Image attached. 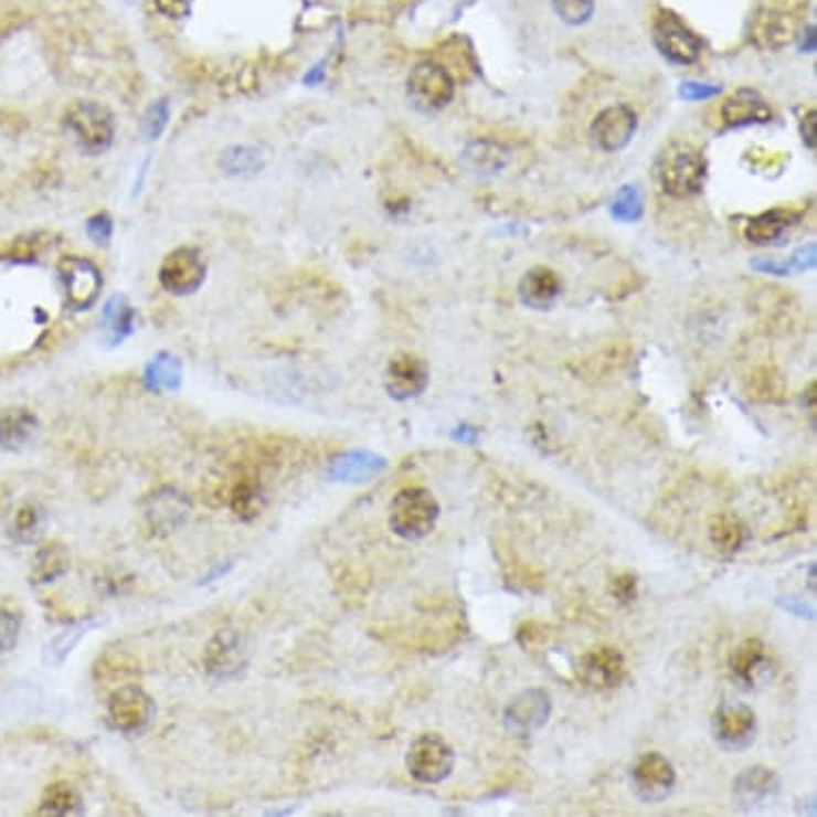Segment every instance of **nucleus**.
<instances>
[{
  "mask_svg": "<svg viewBox=\"0 0 817 817\" xmlns=\"http://www.w3.org/2000/svg\"><path fill=\"white\" fill-rule=\"evenodd\" d=\"M816 109H809V112L800 118V136H803V141H805L811 150H816Z\"/></svg>",
  "mask_w": 817,
  "mask_h": 817,
  "instance_id": "nucleus-40",
  "label": "nucleus"
},
{
  "mask_svg": "<svg viewBox=\"0 0 817 817\" xmlns=\"http://www.w3.org/2000/svg\"><path fill=\"white\" fill-rule=\"evenodd\" d=\"M751 399L760 401H782L784 381L773 369H760L751 376Z\"/></svg>",
  "mask_w": 817,
  "mask_h": 817,
  "instance_id": "nucleus-32",
  "label": "nucleus"
},
{
  "mask_svg": "<svg viewBox=\"0 0 817 817\" xmlns=\"http://www.w3.org/2000/svg\"><path fill=\"white\" fill-rule=\"evenodd\" d=\"M796 219H798V214L784 210V208L766 210V212L751 219L747 223V230H745V236L753 244H775V242L784 238L785 232L796 223Z\"/></svg>",
  "mask_w": 817,
  "mask_h": 817,
  "instance_id": "nucleus-24",
  "label": "nucleus"
},
{
  "mask_svg": "<svg viewBox=\"0 0 817 817\" xmlns=\"http://www.w3.org/2000/svg\"><path fill=\"white\" fill-rule=\"evenodd\" d=\"M205 280V262L193 246L173 248L159 268V283L173 296H189L198 291Z\"/></svg>",
  "mask_w": 817,
  "mask_h": 817,
  "instance_id": "nucleus-10",
  "label": "nucleus"
},
{
  "mask_svg": "<svg viewBox=\"0 0 817 817\" xmlns=\"http://www.w3.org/2000/svg\"><path fill=\"white\" fill-rule=\"evenodd\" d=\"M779 792H782L779 775L773 768L762 766V764L745 768L734 779V787H732L734 805L743 814H755V811L766 809L768 805L777 800Z\"/></svg>",
  "mask_w": 817,
  "mask_h": 817,
  "instance_id": "nucleus-12",
  "label": "nucleus"
},
{
  "mask_svg": "<svg viewBox=\"0 0 817 817\" xmlns=\"http://www.w3.org/2000/svg\"><path fill=\"white\" fill-rule=\"evenodd\" d=\"M719 93H721V86L704 84V82H682L679 88V95L685 102H707V99L717 97Z\"/></svg>",
  "mask_w": 817,
  "mask_h": 817,
  "instance_id": "nucleus-36",
  "label": "nucleus"
},
{
  "mask_svg": "<svg viewBox=\"0 0 817 817\" xmlns=\"http://www.w3.org/2000/svg\"><path fill=\"white\" fill-rule=\"evenodd\" d=\"M721 118L728 127H750L766 125L773 120V109L768 102L753 88H741L721 105Z\"/></svg>",
  "mask_w": 817,
  "mask_h": 817,
  "instance_id": "nucleus-19",
  "label": "nucleus"
},
{
  "mask_svg": "<svg viewBox=\"0 0 817 817\" xmlns=\"http://www.w3.org/2000/svg\"><path fill=\"white\" fill-rule=\"evenodd\" d=\"M629 782H632L634 794L643 803L655 805V803H664L675 792L677 771L666 755L657 751H648L632 764Z\"/></svg>",
  "mask_w": 817,
  "mask_h": 817,
  "instance_id": "nucleus-5",
  "label": "nucleus"
},
{
  "mask_svg": "<svg viewBox=\"0 0 817 817\" xmlns=\"http://www.w3.org/2000/svg\"><path fill=\"white\" fill-rule=\"evenodd\" d=\"M580 681L595 691H608L618 687L627 677V664L623 652L611 645L591 647L579 664Z\"/></svg>",
  "mask_w": 817,
  "mask_h": 817,
  "instance_id": "nucleus-13",
  "label": "nucleus"
},
{
  "mask_svg": "<svg viewBox=\"0 0 817 817\" xmlns=\"http://www.w3.org/2000/svg\"><path fill=\"white\" fill-rule=\"evenodd\" d=\"M405 764L408 775L415 782L426 785L443 784L454 773L456 751L442 734L426 732L408 745Z\"/></svg>",
  "mask_w": 817,
  "mask_h": 817,
  "instance_id": "nucleus-3",
  "label": "nucleus"
},
{
  "mask_svg": "<svg viewBox=\"0 0 817 817\" xmlns=\"http://www.w3.org/2000/svg\"><path fill=\"white\" fill-rule=\"evenodd\" d=\"M39 422L29 408L11 407L0 413V447L9 452H20L31 445Z\"/></svg>",
  "mask_w": 817,
  "mask_h": 817,
  "instance_id": "nucleus-23",
  "label": "nucleus"
},
{
  "mask_svg": "<svg viewBox=\"0 0 817 817\" xmlns=\"http://www.w3.org/2000/svg\"><path fill=\"white\" fill-rule=\"evenodd\" d=\"M751 268L762 274H777V276H787L789 266L787 262H777V259H753Z\"/></svg>",
  "mask_w": 817,
  "mask_h": 817,
  "instance_id": "nucleus-41",
  "label": "nucleus"
},
{
  "mask_svg": "<svg viewBox=\"0 0 817 817\" xmlns=\"http://www.w3.org/2000/svg\"><path fill=\"white\" fill-rule=\"evenodd\" d=\"M789 266V273H805L816 266V244L809 242L792 253L789 259H785Z\"/></svg>",
  "mask_w": 817,
  "mask_h": 817,
  "instance_id": "nucleus-38",
  "label": "nucleus"
},
{
  "mask_svg": "<svg viewBox=\"0 0 817 817\" xmlns=\"http://www.w3.org/2000/svg\"><path fill=\"white\" fill-rule=\"evenodd\" d=\"M43 527H45V511L41 510L36 503H24L13 516L11 533L20 542H34L41 535Z\"/></svg>",
  "mask_w": 817,
  "mask_h": 817,
  "instance_id": "nucleus-30",
  "label": "nucleus"
},
{
  "mask_svg": "<svg viewBox=\"0 0 817 817\" xmlns=\"http://www.w3.org/2000/svg\"><path fill=\"white\" fill-rule=\"evenodd\" d=\"M614 219L620 223H636L645 214V200L636 184H625L618 189L613 205H611Z\"/></svg>",
  "mask_w": 817,
  "mask_h": 817,
  "instance_id": "nucleus-28",
  "label": "nucleus"
},
{
  "mask_svg": "<svg viewBox=\"0 0 817 817\" xmlns=\"http://www.w3.org/2000/svg\"><path fill=\"white\" fill-rule=\"evenodd\" d=\"M221 166H223V170L232 173V176L255 173V171L264 168V155L257 148H251V146H234V148L225 150V155L221 159Z\"/></svg>",
  "mask_w": 817,
  "mask_h": 817,
  "instance_id": "nucleus-31",
  "label": "nucleus"
},
{
  "mask_svg": "<svg viewBox=\"0 0 817 817\" xmlns=\"http://www.w3.org/2000/svg\"><path fill=\"white\" fill-rule=\"evenodd\" d=\"M18 638H20V618L0 608V652H7L15 647Z\"/></svg>",
  "mask_w": 817,
  "mask_h": 817,
  "instance_id": "nucleus-35",
  "label": "nucleus"
},
{
  "mask_svg": "<svg viewBox=\"0 0 817 817\" xmlns=\"http://www.w3.org/2000/svg\"><path fill=\"white\" fill-rule=\"evenodd\" d=\"M638 131V116L636 112L625 105L616 103L606 109H602L593 125H591V137L595 146L604 152H618L629 146Z\"/></svg>",
  "mask_w": 817,
  "mask_h": 817,
  "instance_id": "nucleus-14",
  "label": "nucleus"
},
{
  "mask_svg": "<svg viewBox=\"0 0 817 817\" xmlns=\"http://www.w3.org/2000/svg\"><path fill=\"white\" fill-rule=\"evenodd\" d=\"M155 717V700L139 685H120L107 698V719L123 734H139Z\"/></svg>",
  "mask_w": 817,
  "mask_h": 817,
  "instance_id": "nucleus-6",
  "label": "nucleus"
},
{
  "mask_svg": "<svg viewBox=\"0 0 817 817\" xmlns=\"http://www.w3.org/2000/svg\"><path fill=\"white\" fill-rule=\"evenodd\" d=\"M262 501H264L262 486H259V481H253V479H240L238 484L234 486V490H232V497H230V506H232V510L238 513L240 518L257 516L262 510Z\"/></svg>",
  "mask_w": 817,
  "mask_h": 817,
  "instance_id": "nucleus-29",
  "label": "nucleus"
},
{
  "mask_svg": "<svg viewBox=\"0 0 817 817\" xmlns=\"http://www.w3.org/2000/svg\"><path fill=\"white\" fill-rule=\"evenodd\" d=\"M67 127L86 152L99 155L114 141V118L95 102L75 103L67 114Z\"/></svg>",
  "mask_w": 817,
  "mask_h": 817,
  "instance_id": "nucleus-8",
  "label": "nucleus"
},
{
  "mask_svg": "<svg viewBox=\"0 0 817 817\" xmlns=\"http://www.w3.org/2000/svg\"><path fill=\"white\" fill-rule=\"evenodd\" d=\"M168 118H170V109H168V103H157L148 109L146 118H144V134L148 139H157V137L163 134V129L168 127Z\"/></svg>",
  "mask_w": 817,
  "mask_h": 817,
  "instance_id": "nucleus-34",
  "label": "nucleus"
},
{
  "mask_svg": "<svg viewBox=\"0 0 817 817\" xmlns=\"http://www.w3.org/2000/svg\"><path fill=\"white\" fill-rule=\"evenodd\" d=\"M611 593H613L614 600H618L620 604H629L636 600V593H638V579L634 574H620L611 582Z\"/></svg>",
  "mask_w": 817,
  "mask_h": 817,
  "instance_id": "nucleus-37",
  "label": "nucleus"
},
{
  "mask_svg": "<svg viewBox=\"0 0 817 817\" xmlns=\"http://www.w3.org/2000/svg\"><path fill=\"white\" fill-rule=\"evenodd\" d=\"M510 148L495 139H476L463 150V163L477 176H497L510 163Z\"/></svg>",
  "mask_w": 817,
  "mask_h": 817,
  "instance_id": "nucleus-21",
  "label": "nucleus"
},
{
  "mask_svg": "<svg viewBox=\"0 0 817 817\" xmlns=\"http://www.w3.org/2000/svg\"><path fill=\"white\" fill-rule=\"evenodd\" d=\"M408 99L422 112H437L456 95L454 77L437 63H420L407 79Z\"/></svg>",
  "mask_w": 817,
  "mask_h": 817,
  "instance_id": "nucleus-9",
  "label": "nucleus"
},
{
  "mask_svg": "<svg viewBox=\"0 0 817 817\" xmlns=\"http://www.w3.org/2000/svg\"><path fill=\"white\" fill-rule=\"evenodd\" d=\"M439 501L435 495L426 488L420 486H408L394 495L390 503V529L407 540V542H417L428 538L439 520Z\"/></svg>",
  "mask_w": 817,
  "mask_h": 817,
  "instance_id": "nucleus-2",
  "label": "nucleus"
},
{
  "mask_svg": "<svg viewBox=\"0 0 817 817\" xmlns=\"http://www.w3.org/2000/svg\"><path fill=\"white\" fill-rule=\"evenodd\" d=\"M711 734L721 750H750L757 734V717L747 704L725 702L711 717Z\"/></svg>",
  "mask_w": 817,
  "mask_h": 817,
  "instance_id": "nucleus-7",
  "label": "nucleus"
},
{
  "mask_svg": "<svg viewBox=\"0 0 817 817\" xmlns=\"http://www.w3.org/2000/svg\"><path fill=\"white\" fill-rule=\"evenodd\" d=\"M552 7L565 24L580 26L593 18L595 0H552Z\"/></svg>",
  "mask_w": 817,
  "mask_h": 817,
  "instance_id": "nucleus-33",
  "label": "nucleus"
},
{
  "mask_svg": "<svg viewBox=\"0 0 817 817\" xmlns=\"http://www.w3.org/2000/svg\"><path fill=\"white\" fill-rule=\"evenodd\" d=\"M552 713V700L544 689H524L506 707L503 723L511 734L529 736L544 728Z\"/></svg>",
  "mask_w": 817,
  "mask_h": 817,
  "instance_id": "nucleus-16",
  "label": "nucleus"
},
{
  "mask_svg": "<svg viewBox=\"0 0 817 817\" xmlns=\"http://www.w3.org/2000/svg\"><path fill=\"white\" fill-rule=\"evenodd\" d=\"M195 0H155L157 9L168 15L171 20H182L191 13V7H193Z\"/></svg>",
  "mask_w": 817,
  "mask_h": 817,
  "instance_id": "nucleus-39",
  "label": "nucleus"
},
{
  "mask_svg": "<svg viewBox=\"0 0 817 817\" xmlns=\"http://www.w3.org/2000/svg\"><path fill=\"white\" fill-rule=\"evenodd\" d=\"M655 178L664 193L672 198H693L707 182V159L693 144H670L655 161Z\"/></svg>",
  "mask_w": 817,
  "mask_h": 817,
  "instance_id": "nucleus-1",
  "label": "nucleus"
},
{
  "mask_svg": "<svg viewBox=\"0 0 817 817\" xmlns=\"http://www.w3.org/2000/svg\"><path fill=\"white\" fill-rule=\"evenodd\" d=\"M561 296V278L559 274L544 266L531 268L522 274L518 283V298L527 308L548 310Z\"/></svg>",
  "mask_w": 817,
  "mask_h": 817,
  "instance_id": "nucleus-20",
  "label": "nucleus"
},
{
  "mask_svg": "<svg viewBox=\"0 0 817 817\" xmlns=\"http://www.w3.org/2000/svg\"><path fill=\"white\" fill-rule=\"evenodd\" d=\"M728 666H730V672H732V677L736 681L753 687L757 675L766 666V647H764V643L757 640V638L743 640L739 647L732 650Z\"/></svg>",
  "mask_w": 817,
  "mask_h": 817,
  "instance_id": "nucleus-25",
  "label": "nucleus"
},
{
  "mask_svg": "<svg viewBox=\"0 0 817 817\" xmlns=\"http://www.w3.org/2000/svg\"><path fill=\"white\" fill-rule=\"evenodd\" d=\"M246 645L236 629L216 632L205 647V670L216 679H234L246 668Z\"/></svg>",
  "mask_w": 817,
  "mask_h": 817,
  "instance_id": "nucleus-17",
  "label": "nucleus"
},
{
  "mask_svg": "<svg viewBox=\"0 0 817 817\" xmlns=\"http://www.w3.org/2000/svg\"><path fill=\"white\" fill-rule=\"evenodd\" d=\"M84 811V800L79 792L71 784L59 782L47 785L39 800V816L68 817L79 816Z\"/></svg>",
  "mask_w": 817,
  "mask_h": 817,
  "instance_id": "nucleus-26",
  "label": "nucleus"
},
{
  "mask_svg": "<svg viewBox=\"0 0 817 817\" xmlns=\"http://www.w3.org/2000/svg\"><path fill=\"white\" fill-rule=\"evenodd\" d=\"M796 24L792 13L784 7L764 4L751 18V41L760 50L777 52L794 39Z\"/></svg>",
  "mask_w": 817,
  "mask_h": 817,
  "instance_id": "nucleus-18",
  "label": "nucleus"
},
{
  "mask_svg": "<svg viewBox=\"0 0 817 817\" xmlns=\"http://www.w3.org/2000/svg\"><path fill=\"white\" fill-rule=\"evenodd\" d=\"M67 548L59 542L41 545L34 554L33 580L36 584H50L65 576L68 570Z\"/></svg>",
  "mask_w": 817,
  "mask_h": 817,
  "instance_id": "nucleus-27",
  "label": "nucleus"
},
{
  "mask_svg": "<svg viewBox=\"0 0 817 817\" xmlns=\"http://www.w3.org/2000/svg\"><path fill=\"white\" fill-rule=\"evenodd\" d=\"M709 540L719 554L732 556L747 544L750 529L736 513L721 511L709 522Z\"/></svg>",
  "mask_w": 817,
  "mask_h": 817,
  "instance_id": "nucleus-22",
  "label": "nucleus"
},
{
  "mask_svg": "<svg viewBox=\"0 0 817 817\" xmlns=\"http://www.w3.org/2000/svg\"><path fill=\"white\" fill-rule=\"evenodd\" d=\"M652 43L657 52L672 65H693L704 47L702 39L670 11H661L655 18Z\"/></svg>",
  "mask_w": 817,
  "mask_h": 817,
  "instance_id": "nucleus-4",
  "label": "nucleus"
},
{
  "mask_svg": "<svg viewBox=\"0 0 817 817\" xmlns=\"http://www.w3.org/2000/svg\"><path fill=\"white\" fill-rule=\"evenodd\" d=\"M59 273H61L68 307L75 310H86L99 300L103 289L102 273L91 259L79 257V255H68L61 262Z\"/></svg>",
  "mask_w": 817,
  "mask_h": 817,
  "instance_id": "nucleus-11",
  "label": "nucleus"
},
{
  "mask_svg": "<svg viewBox=\"0 0 817 817\" xmlns=\"http://www.w3.org/2000/svg\"><path fill=\"white\" fill-rule=\"evenodd\" d=\"M431 381L428 364L415 353H401L390 360L383 385L394 401H411L426 392Z\"/></svg>",
  "mask_w": 817,
  "mask_h": 817,
  "instance_id": "nucleus-15",
  "label": "nucleus"
}]
</instances>
